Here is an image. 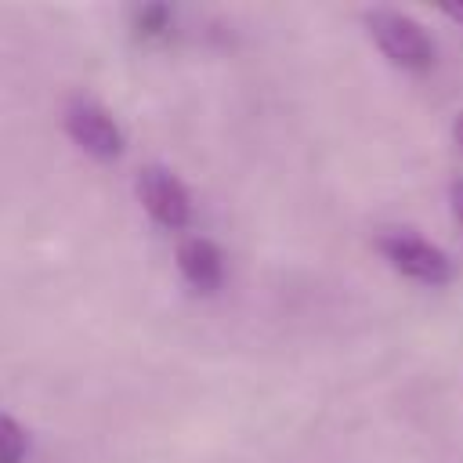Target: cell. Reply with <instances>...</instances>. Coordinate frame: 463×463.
<instances>
[{"label":"cell","mask_w":463,"mask_h":463,"mask_svg":"<svg viewBox=\"0 0 463 463\" xmlns=\"http://www.w3.org/2000/svg\"><path fill=\"white\" fill-rule=\"evenodd\" d=\"M365 29L391 65H398L405 72H423L434 65V43H430L427 29L420 22H412L409 14L391 11V7H373V11H365Z\"/></svg>","instance_id":"6da1fadb"},{"label":"cell","mask_w":463,"mask_h":463,"mask_svg":"<svg viewBox=\"0 0 463 463\" xmlns=\"http://www.w3.org/2000/svg\"><path fill=\"white\" fill-rule=\"evenodd\" d=\"M441 14H445V18H452V22H459V25H463V4H445V7H441Z\"/></svg>","instance_id":"9c48e42d"},{"label":"cell","mask_w":463,"mask_h":463,"mask_svg":"<svg viewBox=\"0 0 463 463\" xmlns=\"http://www.w3.org/2000/svg\"><path fill=\"white\" fill-rule=\"evenodd\" d=\"M130 29L141 36V40H159L174 29V11L166 4H145V7H134L130 14Z\"/></svg>","instance_id":"8992f818"},{"label":"cell","mask_w":463,"mask_h":463,"mask_svg":"<svg viewBox=\"0 0 463 463\" xmlns=\"http://www.w3.org/2000/svg\"><path fill=\"white\" fill-rule=\"evenodd\" d=\"M177 268L203 293H213L224 282V253L206 235H184L177 242Z\"/></svg>","instance_id":"5b68a950"},{"label":"cell","mask_w":463,"mask_h":463,"mask_svg":"<svg viewBox=\"0 0 463 463\" xmlns=\"http://www.w3.org/2000/svg\"><path fill=\"white\" fill-rule=\"evenodd\" d=\"M452 141H456V148L463 152V112H459L456 123H452Z\"/></svg>","instance_id":"30bf717a"},{"label":"cell","mask_w":463,"mask_h":463,"mask_svg":"<svg viewBox=\"0 0 463 463\" xmlns=\"http://www.w3.org/2000/svg\"><path fill=\"white\" fill-rule=\"evenodd\" d=\"M449 206H452V213H456V221H459V228H463V181H452V188H449Z\"/></svg>","instance_id":"ba28073f"},{"label":"cell","mask_w":463,"mask_h":463,"mask_svg":"<svg viewBox=\"0 0 463 463\" xmlns=\"http://www.w3.org/2000/svg\"><path fill=\"white\" fill-rule=\"evenodd\" d=\"M376 250L383 253V260L402 271L412 282L423 286H445L452 279V260L423 235H416L412 228H383L376 232Z\"/></svg>","instance_id":"7a4b0ae2"},{"label":"cell","mask_w":463,"mask_h":463,"mask_svg":"<svg viewBox=\"0 0 463 463\" xmlns=\"http://www.w3.org/2000/svg\"><path fill=\"white\" fill-rule=\"evenodd\" d=\"M25 449H29L25 427L14 416L0 412V463H22L25 459Z\"/></svg>","instance_id":"52a82bcc"},{"label":"cell","mask_w":463,"mask_h":463,"mask_svg":"<svg viewBox=\"0 0 463 463\" xmlns=\"http://www.w3.org/2000/svg\"><path fill=\"white\" fill-rule=\"evenodd\" d=\"M61 123H65V134L94 159H116L123 152V130H119L116 116L87 94L69 98V105L61 112Z\"/></svg>","instance_id":"3957f363"},{"label":"cell","mask_w":463,"mask_h":463,"mask_svg":"<svg viewBox=\"0 0 463 463\" xmlns=\"http://www.w3.org/2000/svg\"><path fill=\"white\" fill-rule=\"evenodd\" d=\"M134 188H137L141 206H145V210L152 213V221H159L163 228L181 232V228L192 221V195H188L184 181H181L174 170H166V166H159V163L141 166Z\"/></svg>","instance_id":"277c9868"}]
</instances>
